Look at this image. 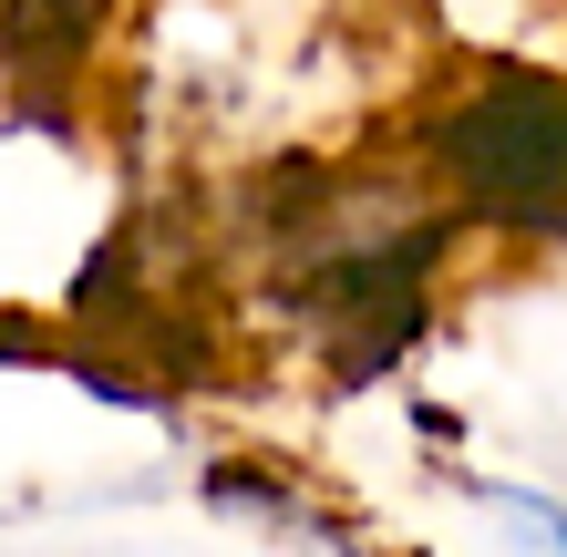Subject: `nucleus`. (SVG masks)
Returning a JSON list of instances; mask_svg holds the SVG:
<instances>
[{
    "label": "nucleus",
    "mask_w": 567,
    "mask_h": 557,
    "mask_svg": "<svg viewBox=\"0 0 567 557\" xmlns=\"http://www.w3.org/2000/svg\"><path fill=\"white\" fill-rule=\"evenodd\" d=\"M423 186L454 217L567 248V83L485 73L423 124Z\"/></svg>",
    "instance_id": "nucleus-1"
}]
</instances>
